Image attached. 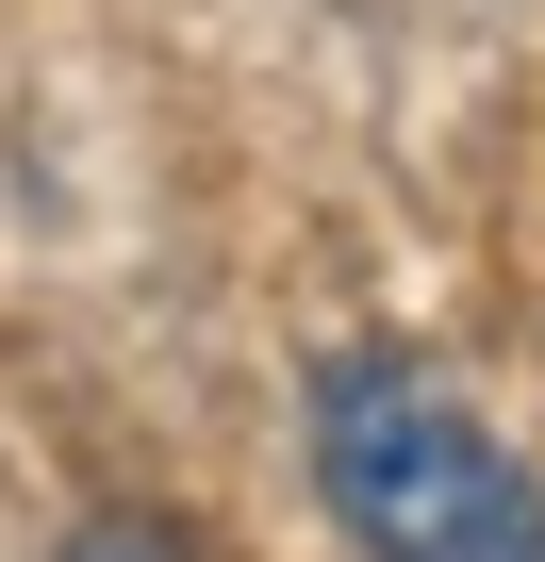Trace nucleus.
Returning a JSON list of instances; mask_svg holds the SVG:
<instances>
[{
  "label": "nucleus",
  "mask_w": 545,
  "mask_h": 562,
  "mask_svg": "<svg viewBox=\"0 0 545 562\" xmlns=\"http://www.w3.org/2000/svg\"><path fill=\"white\" fill-rule=\"evenodd\" d=\"M67 562H182V529H166V513H83Z\"/></svg>",
  "instance_id": "nucleus-2"
},
{
  "label": "nucleus",
  "mask_w": 545,
  "mask_h": 562,
  "mask_svg": "<svg viewBox=\"0 0 545 562\" xmlns=\"http://www.w3.org/2000/svg\"><path fill=\"white\" fill-rule=\"evenodd\" d=\"M315 496L364 562H545V480L413 348H348L315 381Z\"/></svg>",
  "instance_id": "nucleus-1"
}]
</instances>
